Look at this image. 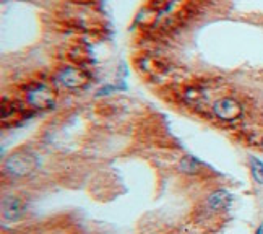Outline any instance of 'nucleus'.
Returning <instances> with one entry per match:
<instances>
[{"label": "nucleus", "instance_id": "1", "mask_svg": "<svg viewBox=\"0 0 263 234\" xmlns=\"http://www.w3.org/2000/svg\"><path fill=\"white\" fill-rule=\"evenodd\" d=\"M25 99L33 111H46L55 106L57 95L50 86L44 83H34L26 89Z\"/></svg>", "mask_w": 263, "mask_h": 234}, {"label": "nucleus", "instance_id": "2", "mask_svg": "<svg viewBox=\"0 0 263 234\" xmlns=\"http://www.w3.org/2000/svg\"><path fill=\"white\" fill-rule=\"evenodd\" d=\"M211 113L221 122H236L244 116V106L232 96H222L211 106Z\"/></svg>", "mask_w": 263, "mask_h": 234}, {"label": "nucleus", "instance_id": "3", "mask_svg": "<svg viewBox=\"0 0 263 234\" xmlns=\"http://www.w3.org/2000/svg\"><path fill=\"white\" fill-rule=\"evenodd\" d=\"M57 83L65 89H82L89 83V75L82 67L67 65L57 74Z\"/></svg>", "mask_w": 263, "mask_h": 234}, {"label": "nucleus", "instance_id": "4", "mask_svg": "<svg viewBox=\"0 0 263 234\" xmlns=\"http://www.w3.org/2000/svg\"><path fill=\"white\" fill-rule=\"evenodd\" d=\"M34 168H36V158L34 155H29V153H15L5 163V169L12 176H16V177L29 174Z\"/></svg>", "mask_w": 263, "mask_h": 234}, {"label": "nucleus", "instance_id": "5", "mask_svg": "<svg viewBox=\"0 0 263 234\" xmlns=\"http://www.w3.org/2000/svg\"><path fill=\"white\" fill-rule=\"evenodd\" d=\"M232 200H234V195H232L229 190L218 189L211 195H208V199H206V207L211 211H216V213L226 211L232 205Z\"/></svg>", "mask_w": 263, "mask_h": 234}, {"label": "nucleus", "instance_id": "6", "mask_svg": "<svg viewBox=\"0 0 263 234\" xmlns=\"http://www.w3.org/2000/svg\"><path fill=\"white\" fill-rule=\"evenodd\" d=\"M25 211V203L18 197H4L2 200V215L8 221H18Z\"/></svg>", "mask_w": 263, "mask_h": 234}, {"label": "nucleus", "instance_id": "7", "mask_svg": "<svg viewBox=\"0 0 263 234\" xmlns=\"http://www.w3.org/2000/svg\"><path fill=\"white\" fill-rule=\"evenodd\" d=\"M179 166H180V171L185 172V174H198V172H201V163L190 155L182 158Z\"/></svg>", "mask_w": 263, "mask_h": 234}, {"label": "nucleus", "instance_id": "8", "mask_svg": "<svg viewBox=\"0 0 263 234\" xmlns=\"http://www.w3.org/2000/svg\"><path fill=\"white\" fill-rule=\"evenodd\" d=\"M249 168H250V174L254 177L257 184L263 186V161L258 159L257 156H250L249 158Z\"/></svg>", "mask_w": 263, "mask_h": 234}, {"label": "nucleus", "instance_id": "9", "mask_svg": "<svg viewBox=\"0 0 263 234\" xmlns=\"http://www.w3.org/2000/svg\"><path fill=\"white\" fill-rule=\"evenodd\" d=\"M22 109V107H18L15 103H7V101H4L2 103V120H7V119H12L18 111Z\"/></svg>", "mask_w": 263, "mask_h": 234}, {"label": "nucleus", "instance_id": "10", "mask_svg": "<svg viewBox=\"0 0 263 234\" xmlns=\"http://www.w3.org/2000/svg\"><path fill=\"white\" fill-rule=\"evenodd\" d=\"M255 234H263V229H261V225L257 228V231H255Z\"/></svg>", "mask_w": 263, "mask_h": 234}, {"label": "nucleus", "instance_id": "11", "mask_svg": "<svg viewBox=\"0 0 263 234\" xmlns=\"http://www.w3.org/2000/svg\"><path fill=\"white\" fill-rule=\"evenodd\" d=\"M258 147L263 150V137H261V138H260V141H258Z\"/></svg>", "mask_w": 263, "mask_h": 234}, {"label": "nucleus", "instance_id": "12", "mask_svg": "<svg viewBox=\"0 0 263 234\" xmlns=\"http://www.w3.org/2000/svg\"><path fill=\"white\" fill-rule=\"evenodd\" d=\"M261 229H263V225H261Z\"/></svg>", "mask_w": 263, "mask_h": 234}]
</instances>
